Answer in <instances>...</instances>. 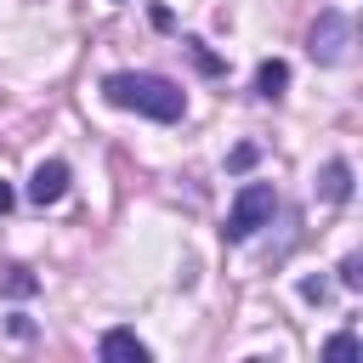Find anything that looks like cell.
<instances>
[{
	"instance_id": "5",
	"label": "cell",
	"mask_w": 363,
	"mask_h": 363,
	"mask_svg": "<svg viewBox=\"0 0 363 363\" xmlns=\"http://www.w3.org/2000/svg\"><path fill=\"white\" fill-rule=\"evenodd\" d=\"M96 352L108 357V363H147L153 352H147V340H136L130 329H108L102 340H96Z\"/></svg>"
},
{
	"instance_id": "1",
	"label": "cell",
	"mask_w": 363,
	"mask_h": 363,
	"mask_svg": "<svg viewBox=\"0 0 363 363\" xmlns=\"http://www.w3.org/2000/svg\"><path fill=\"white\" fill-rule=\"evenodd\" d=\"M102 96H108L113 108L147 113V119H159V125L182 119V108H187V96H182V85H176V79H164V74H136V68L108 74V79H102Z\"/></svg>"
},
{
	"instance_id": "9",
	"label": "cell",
	"mask_w": 363,
	"mask_h": 363,
	"mask_svg": "<svg viewBox=\"0 0 363 363\" xmlns=\"http://www.w3.org/2000/svg\"><path fill=\"white\" fill-rule=\"evenodd\" d=\"M323 352H329V357H357V340H352V335H335Z\"/></svg>"
},
{
	"instance_id": "7",
	"label": "cell",
	"mask_w": 363,
	"mask_h": 363,
	"mask_svg": "<svg viewBox=\"0 0 363 363\" xmlns=\"http://www.w3.org/2000/svg\"><path fill=\"white\" fill-rule=\"evenodd\" d=\"M284 85H289V62L272 57V62L255 68V91H261V96H284Z\"/></svg>"
},
{
	"instance_id": "3",
	"label": "cell",
	"mask_w": 363,
	"mask_h": 363,
	"mask_svg": "<svg viewBox=\"0 0 363 363\" xmlns=\"http://www.w3.org/2000/svg\"><path fill=\"white\" fill-rule=\"evenodd\" d=\"M306 51H312V62H323V68L346 62V57H352V17H346V11H318L312 34H306Z\"/></svg>"
},
{
	"instance_id": "8",
	"label": "cell",
	"mask_w": 363,
	"mask_h": 363,
	"mask_svg": "<svg viewBox=\"0 0 363 363\" xmlns=\"http://www.w3.org/2000/svg\"><path fill=\"white\" fill-rule=\"evenodd\" d=\"M340 284L346 289H363V255H346L340 261Z\"/></svg>"
},
{
	"instance_id": "4",
	"label": "cell",
	"mask_w": 363,
	"mask_h": 363,
	"mask_svg": "<svg viewBox=\"0 0 363 363\" xmlns=\"http://www.w3.org/2000/svg\"><path fill=\"white\" fill-rule=\"evenodd\" d=\"M68 193V164L62 159H45V164H34V176H28V199L45 210V204H57Z\"/></svg>"
},
{
	"instance_id": "2",
	"label": "cell",
	"mask_w": 363,
	"mask_h": 363,
	"mask_svg": "<svg viewBox=\"0 0 363 363\" xmlns=\"http://www.w3.org/2000/svg\"><path fill=\"white\" fill-rule=\"evenodd\" d=\"M272 210H278V193L267 187V182H244L238 187V199H233V210H227V244H244L255 227H267L272 221Z\"/></svg>"
},
{
	"instance_id": "6",
	"label": "cell",
	"mask_w": 363,
	"mask_h": 363,
	"mask_svg": "<svg viewBox=\"0 0 363 363\" xmlns=\"http://www.w3.org/2000/svg\"><path fill=\"white\" fill-rule=\"evenodd\" d=\"M318 193H323V199H346V193H352V164H346V159H329V164L318 170Z\"/></svg>"
},
{
	"instance_id": "10",
	"label": "cell",
	"mask_w": 363,
	"mask_h": 363,
	"mask_svg": "<svg viewBox=\"0 0 363 363\" xmlns=\"http://www.w3.org/2000/svg\"><path fill=\"white\" fill-rule=\"evenodd\" d=\"M255 164V147H233V170H250Z\"/></svg>"
},
{
	"instance_id": "11",
	"label": "cell",
	"mask_w": 363,
	"mask_h": 363,
	"mask_svg": "<svg viewBox=\"0 0 363 363\" xmlns=\"http://www.w3.org/2000/svg\"><path fill=\"white\" fill-rule=\"evenodd\" d=\"M6 210H11V187L0 182V216H6Z\"/></svg>"
}]
</instances>
